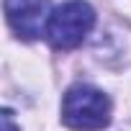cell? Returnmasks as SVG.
Instances as JSON below:
<instances>
[{"label": "cell", "mask_w": 131, "mask_h": 131, "mask_svg": "<svg viewBox=\"0 0 131 131\" xmlns=\"http://www.w3.org/2000/svg\"><path fill=\"white\" fill-rule=\"evenodd\" d=\"M49 10H51L49 0H5V18L10 28L26 41H34L41 34H46L51 18Z\"/></svg>", "instance_id": "3"}, {"label": "cell", "mask_w": 131, "mask_h": 131, "mask_svg": "<svg viewBox=\"0 0 131 131\" xmlns=\"http://www.w3.org/2000/svg\"><path fill=\"white\" fill-rule=\"evenodd\" d=\"M62 121L75 131H100L111 123V100L93 85H72L62 100Z\"/></svg>", "instance_id": "1"}, {"label": "cell", "mask_w": 131, "mask_h": 131, "mask_svg": "<svg viewBox=\"0 0 131 131\" xmlns=\"http://www.w3.org/2000/svg\"><path fill=\"white\" fill-rule=\"evenodd\" d=\"M93 26H95L93 5L85 0H67L51 13L46 26V39L54 49H75L85 41Z\"/></svg>", "instance_id": "2"}, {"label": "cell", "mask_w": 131, "mask_h": 131, "mask_svg": "<svg viewBox=\"0 0 131 131\" xmlns=\"http://www.w3.org/2000/svg\"><path fill=\"white\" fill-rule=\"evenodd\" d=\"M0 121H3V131H18V126L13 123V113H10L8 108L0 113Z\"/></svg>", "instance_id": "4"}]
</instances>
